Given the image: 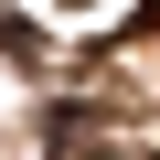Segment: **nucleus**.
Listing matches in <instances>:
<instances>
[{"label": "nucleus", "instance_id": "nucleus-1", "mask_svg": "<svg viewBox=\"0 0 160 160\" xmlns=\"http://www.w3.org/2000/svg\"><path fill=\"white\" fill-rule=\"evenodd\" d=\"M139 22H160V0H139Z\"/></svg>", "mask_w": 160, "mask_h": 160}]
</instances>
